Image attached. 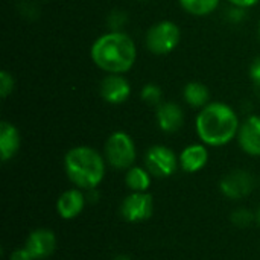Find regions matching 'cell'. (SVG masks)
<instances>
[{"label": "cell", "instance_id": "obj_31", "mask_svg": "<svg viewBox=\"0 0 260 260\" xmlns=\"http://www.w3.org/2000/svg\"><path fill=\"white\" fill-rule=\"evenodd\" d=\"M256 221H257V224H259V227H260V207H259V210L256 212Z\"/></svg>", "mask_w": 260, "mask_h": 260}, {"label": "cell", "instance_id": "obj_28", "mask_svg": "<svg viewBox=\"0 0 260 260\" xmlns=\"http://www.w3.org/2000/svg\"><path fill=\"white\" fill-rule=\"evenodd\" d=\"M85 197H87V203L94 204V203L99 201V190L98 189H90V190L85 192Z\"/></svg>", "mask_w": 260, "mask_h": 260}, {"label": "cell", "instance_id": "obj_18", "mask_svg": "<svg viewBox=\"0 0 260 260\" xmlns=\"http://www.w3.org/2000/svg\"><path fill=\"white\" fill-rule=\"evenodd\" d=\"M181 8L195 17H206L215 12L221 0H178Z\"/></svg>", "mask_w": 260, "mask_h": 260}, {"label": "cell", "instance_id": "obj_22", "mask_svg": "<svg viewBox=\"0 0 260 260\" xmlns=\"http://www.w3.org/2000/svg\"><path fill=\"white\" fill-rule=\"evenodd\" d=\"M14 87H15V81H14L12 73L8 70H2L0 72V96H2V99H6L14 91Z\"/></svg>", "mask_w": 260, "mask_h": 260}, {"label": "cell", "instance_id": "obj_32", "mask_svg": "<svg viewBox=\"0 0 260 260\" xmlns=\"http://www.w3.org/2000/svg\"><path fill=\"white\" fill-rule=\"evenodd\" d=\"M257 32H259V38H260V21H259V27H257Z\"/></svg>", "mask_w": 260, "mask_h": 260}, {"label": "cell", "instance_id": "obj_8", "mask_svg": "<svg viewBox=\"0 0 260 260\" xmlns=\"http://www.w3.org/2000/svg\"><path fill=\"white\" fill-rule=\"evenodd\" d=\"M254 177L244 169H235L225 174L219 181V190L221 193L233 201L247 198L253 189H254Z\"/></svg>", "mask_w": 260, "mask_h": 260}, {"label": "cell", "instance_id": "obj_14", "mask_svg": "<svg viewBox=\"0 0 260 260\" xmlns=\"http://www.w3.org/2000/svg\"><path fill=\"white\" fill-rule=\"evenodd\" d=\"M180 168L186 174H197L203 171L209 163V149L204 143L187 145L178 155Z\"/></svg>", "mask_w": 260, "mask_h": 260}, {"label": "cell", "instance_id": "obj_4", "mask_svg": "<svg viewBox=\"0 0 260 260\" xmlns=\"http://www.w3.org/2000/svg\"><path fill=\"white\" fill-rule=\"evenodd\" d=\"M104 157L107 165L117 171H128L134 166L137 149L133 137L125 131H114L104 145Z\"/></svg>", "mask_w": 260, "mask_h": 260}, {"label": "cell", "instance_id": "obj_10", "mask_svg": "<svg viewBox=\"0 0 260 260\" xmlns=\"http://www.w3.org/2000/svg\"><path fill=\"white\" fill-rule=\"evenodd\" d=\"M24 247L35 260H44L55 253L56 236L49 229H37L29 233Z\"/></svg>", "mask_w": 260, "mask_h": 260}, {"label": "cell", "instance_id": "obj_6", "mask_svg": "<svg viewBox=\"0 0 260 260\" xmlns=\"http://www.w3.org/2000/svg\"><path fill=\"white\" fill-rule=\"evenodd\" d=\"M145 168L152 177L168 178L177 172L180 161L171 148L165 145H154L145 152Z\"/></svg>", "mask_w": 260, "mask_h": 260}, {"label": "cell", "instance_id": "obj_15", "mask_svg": "<svg viewBox=\"0 0 260 260\" xmlns=\"http://www.w3.org/2000/svg\"><path fill=\"white\" fill-rule=\"evenodd\" d=\"M21 146V136L17 126L8 120L0 122V158L3 163L12 160Z\"/></svg>", "mask_w": 260, "mask_h": 260}, {"label": "cell", "instance_id": "obj_29", "mask_svg": "<svg viewBox=\"0 0 260 260\" xmlns=\"http://www.w3.org/2000/svg\"><path fill=\"white\" fill-rule=\"evenodd\" d=\"M253 90H254L256 98L260 101V81L259 82H253Z\"/></svg>", "mask_w": 260, "mask_h": 260}, {"label": "cell", "instance_id": "obj_2", "mask_svg": "<svg viewBox=\"0 0 260 260\" xmlns=\"http://www.w3.org/2000/svg\"><path fill=\"white\" fill-rule=\"evenodd\" d=\"M241 120L238 113L225 102H209L195 119V129L201 143L221 148L238 137Z\"/></svg>", "mask_w": 260, "mask_h": 260}, {"label": "cell", "instance_id": "obj_30", "mask_svg": "<svg viewBox=\"0 0 260 260\" xmlns=\"http://www.w3.org/2000/svg\"><path fill=\"white\" fill-rule=\"evenodd\" d=\"M113 260H133L129 256H126V254H117L116 257Z\"/></svg>", "mask_w": 260, "mask_h": 260}, {"label": "cell", "instance_id": "obj_27", "mask_svg": "<svg viewBox=\"0 0 260 260\" xmlns=\"http://www.w3.org/2000/svg\"><path fill=\"white\" fill-rule=\"evenodd\" d=\"M20 12H21L24 17H29V14H32L34 17H37V15H38V9H37L34 5H30V3H21V6H20Z\"/></svg>", "mask_w": 260, "mask_h": 260}, {"label": "cell", "instance_id": "obj_16", "mask_svg": "<svg viewBox=\"0 0 260 260\" xmlns=\"http://www.w3.org/2000/svg\"><path fill=\"white\" fill-rule=\"evenodd\" d=\"M183 99L192 108H204L210 102V90L204 82L190 81L183 88Z\"/></svg>", "mask_w": 260, "mask_h": 260}, {"label": "cell", "instance_id": "obj_23", "mask_svg": "<svg viewBox=\"0 0 260 260\" xmlns=\"http://www.w3.org/2000/svg\"><path fill=\"white\" fill-rule=\"evenodd\" d=\"M8 260H35L32 257V254L26 250V247H21V248H15L11 251L9 254V259Z\"/></svg>", "mask_w": 260, "mask_h": 260}, {"label": "cell", "instance_id": "obj_5", "mask_svg": "<svg viewBox=\"0 0 260 260\" xmlns=\"http://www.w3.org/2000/svg\"><path fill=\"white\" fill-rule=\"evenodd\" d=\"M181 41V29L171 20L154 23L145 35L146 49L154 55H168L174 52Z\"/></svg>", "mask_w": 260, "mask_h": 260}, {"label": "cell", "instance_id": "obj_3", "mask_svg": "<svg viewBox=\"0 0 260 260\" xmlns=\"http://www.w3.org/2000/svg\"><path fill=\"white\" fill-rule=\"evenodd\" d=\"M105 169V157L91 146H73L64 155V171L69 181L84 192L99 187Z\"/></svg>", "mask_w": 260, "mask_h": 260}, {"label": "cell", "instance_id": "obj_24", "mask_svg": "<svg viewBox=\"0 0 260 260\" xmlns=\"http://www.w3.org/2000/svg\"><path fill=\"white\" fill-rule=\"evenodd\" d=\"M227 17H229V20H232V21H235V23H239V21H242V20L247 17V9L233 6V9L229 11Z\"/></svg>", "mask_w": 260, "mask_h": 260}, {"label": "cell", "instance_id": "obj_33", "mask_svg": "<svg viewBox=\"0 0 260 260\" xmlns=\"http://www.w3.org/2000/svg\"><path fill=\"white\" fill-rule=\"evenodd\" d=\"M142 2H149V0H142Z\"/></svg>", "mask_w": 260, "mask_h": 260}, {"label": "cell", "instance_id": "obj_26", "mask_svg": "<svg viewBox=\"0 0 260 260\" xmlns=\"http://www.w3.org/2000/svg\"><path fill=\"white\" fill-rule=\"evenodd\" d=\"M233 6H238V8H244V9H248V8H253L259 3L260 0H229Z\"/></svg>", "mask_w": 260, "mask_h": 260}, {"label": "cell", "instance_id": "obj_1", "mask_svg": "<svg viewBox=\"0 0 260 260\" xmlns=\"http://www.w3.org/2000/svg\"><path fill=\"white\" fill-rule=\"evenodd\" d=\"M93 64L105 73H126L137 59L134 40L123 30H108L98 37L90 47Z\"/></svg>", "mask_w": 260, "mask_h": 260}, {"label": "cell", "instance_id": "obj_21", "mask_svg": "<svg viewBox=\"0 0 260 260\" xmlns=\"http://www.w3.org/2000/svg\"><path fill=\"white\" fill-rule=\"evenodd\" d=\"M108 29L110 30H123V27L128 23V14L120 9H114L107 17Z\"/></svg>", "mask_w": 260, "mask_h": 260}, {"label": "cell", "instance_id": "obj_17", "mask_svg": "<svg viewBox=\"0 0 260 260\" xmlns=\"http://www.w3.org/2000/svg\"><path fill=\"white\" fill-rule=\"evenodd\" d=\"M152 183L151 172L143 166H131L125 174V186L131 192H148Z\"/></svg>", "mask_w": 260, "mask_h": 260}, {"label": "cell", "instance_id": "obj_11", "mask_svg": "<svg viewBox=\"0 0 260 260\" xmlns=\"http://www.w3.org/2000/svg\"><path fill=\"white\" fill-rule=\"evenodd\" d=\"M236 140L245 154L260 157V116L251 114L241 122Z\"/></svg>", "mask_w": 260, "mask_h": 260}, {"label": "cell", "instance_id": "obj_13", "mask_svg": "<svg viewBox=\"0 0 260 260\" xmlns=\"http://www.w3.org/2000/svg\"><path fill=\"white\" fill-rule=\"evenodd\" d=\"M155 120L163 133L174 134L184 125V111L177 102H161L155 107Z\"/></svg>", "mask_w": 260, "mask_h": 260}, {"label": "cell", "instance_id": "obj_12", "mask_svg": "<svg viewBox=\"0 0 260 260\" xmlns=\"http://www.w3.org/2000/svg\"><path fill=\"white\" fill-rule=\"evenodd\" d=\"M87 206V197L85 192L73 187L66 192H62L56 200V213L59 218L70 221L78 218Z\"/></svg>", "mask_w": 260, "mask_h": 260}, {"label": "cell", "instance_id": "obj_25", "mask_svg": "<svg viewBox=\"0 0 260 260\" xmlns=\"http://www.w3.org/2000/svg\"><path fill=\"white\" fill-rule=\"evenodd\" d=\"M250 78L253 82H259L260 81V56L254 58L251 66H250Z\"/></svg>", "mask_w": 260, "mask_h": 260}, {"label": "cell", "instance_id": "obj_7", "mask_svg": "<svg viewBox=\"0 0 260 260\" xmlns=\"http://www.w3.org/2000/svg\"><path fill=\"white\" fill-rule=\"evenodd\" d=\"M154 213V200L148 192H131L120 204V216L129 224L149 219Z\"/></svg>", "mask_w": 260, "mask_h": 260}, {"label": "cell", "instance_id": "obj_20", "mask_svg": "<svg viewBox=\"0 0 260 260\" xmlns=\"http://www.w3.org/2000/svg\"><path fill=\"white\" fill-rule=\"evenodd\" d=\"M140 98H142L143 102H146L149 105H154V107H158L161 104V99H163V91L157 84L149 82V84H145L142 87Z\"/></svg>", "mask_w": 260, "mask_h": 260}, {"label": "cell", "instance_id": "obj_9", "mask_svg": "<svg viewBox=\"0 0 260 260\" xmlns=\"http://www.w3.org/2000/svg\"><path fill=\"white\" fill-rule=\"evenodd\" d=\"M131 93L129 81L120 73H107L99 82V94L107 104L120 105L129 99Z\"/></svg>", "mask_w": 260, "mask_h": 260}, {"label": "cell", "instance_id": "obj_19", "mask_svg": "<svg viewBox=\"0 0 260 260\" xmlns=\"http://www.w3.org/2000/svg\"><path fill=\"white\" fill-rule=\"evenodd\" d=\"M230 221L238 227V229H247L250 227L254 221H256V215L253 210L247 209V207H239L235 209L230 215Z\"/></svg>", "mask_w": 260, "mask_h": 260}]
</instances>
